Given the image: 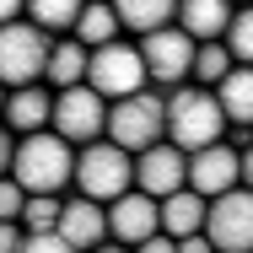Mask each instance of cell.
I'll return each mask as SVG.
<instances>
[{"label":"cell","mask_w":253,"mask_h":253,"mask_svg":"<svg viewBox=\"0 0 253 253\" xmlns=\"http://www.w3.org/2000/svg\"><path fill=\"white\" fill-rule=\"evenodd\" d=\"M178 253H215V243L205 232H194V237H178Z\"/></svg>","instance_id":"f546056e"},{"label":"cell","mask_w":253,"mask_h":253,"mask_svg":"<svg viewBox=\"0 0 253 253\" xmlns=\"http://www.w3.org/2000/svg\"><path fill=\"white\" fill-rule=\"evenodd\" d=\"M113 11H119L124 33H140V38L167 27V22H178V0H113Z\"/></svg>","instance_id":"d6986e66"},{"label":"cell","mask_w":253,"mask_h":253,"mask_svg":"<svg viewBox=\"0 0 253 253\" xmlns=\"http://www.w3.org/2000/svg\"><path fill=\"white\" fill-rule=\"evenodd\" d=\"M49 49H54V38L38 22H27V16L5 22V27H0V81H5V86H33V81H43Z\"/></svg>","instance_id":"5b68a950"},{"label":"cell","mask_w":253,"mask_h":253,"mask_svg":"<svg viewBox=\"0 0 253 253\" xmlns=\"http://www.w3.org/2000/svg\"><path fill=\"white\" fill-rule=\"evenodd\" d=\"M86 65H92V49L70 33V38H54V49H49V65H43V81H49L54 92L59 86H81L86 81Z\"/></svg>","instance_id":"2e32d148"},{"label":"cell","mask_w":253,"mask_h":253,"mask_svg":"<svg viewBox=\"0 0 253 253\" xmlns=\"http://www.w3.org/2000/svg\"><path fill=\"white\" fill-rule=\"evenodd\" d=\"M108 140L124 151H146L156 140H167V92L162 86H140L129 97L108 102Z\"/></svg>","instance_id":"3957f363"},{"label":"cell","mask_w":253,"mask_h":253,"mask_svg":"<svg viewBox=\"0 0 253 253\" xmlns=\"http://www.w3.org/2000/svg\"><path fill=\"white\" fill-rule=\"evenodd\" d=\"M70 146H86V140H102L108 135V97H102L92 81L81 86H59L54 92V124Z\"/></svg>","instance_id":"52a82bcc"},{"label":"cell","mask_w":253,"mask_h":253,"mask_svg":"<svg viewBox=\"0 0 253 253\" xmlns=\"http://www.w3.org/2000/svg\"><path fill=\"white\" fill-rule=\"evenodd\" d=\"M232 5H253V0H232Z\"/></svg>","instance_id":"e575fe53"},{"label":"cell","mask_w":253,"mask_h":253,"mask_svg":"<svg viewBox=\"0 0 253 253\" xmlns=\"http://www.w3.org/2000/svg\"><path fill=\"white\" fill-rule=\"evenodd\" d=\"M194 38L178 27V22H167V27H156V33H146L140 38V59H146V81L151 86H183L189 76H194Z\"/></svg>","instance_id":"8992f818"},{"label":"cell","mask_w":253,"mask_h":253,"mask_svg":"<svg viewBox=\"0 0 253 253\" xmlns=\"http://www.w3.org/2000/svg\"><path fill=\"white\" fill-rule=\"evenodd\" d=\"M16 16H27V0H0V27L16 22Z\"/></svg>","instance_id":"4dcf8cb0"},{"label":"cell","mask_w":253,"mask_h":253,"mask_svg":"<svg viewBox=\"0 0 253 253\" xmlns=\"http://www.w3.org/2000/svg\"><path fill=\"white\" fill-rule=\"evenodd\" d=\"M232 65H237V59H232V49H226L221 38H210V43H200V49H194V81H200V86H215Z\"/></svg>","instance_id":"7402d4cb"},{"label":"cell","mask_w":253,"mask_h":253,"mask_svg":"<svg viewBox=\"0 0 253 253\" xmlns=\"http://www.w3.org/2000/svg\"><path fill=\"white\" fill-rule=\"evenodd\" d=\"M221 135H226V113H221L215 86H172L167 92V140L172 146L200 151V146H215Z\"/></svg>","instance_id":"7a4b0ae2"},{"label":"cell","mask_w":253,"mask_h":253,"mask_svg":"<svg viewBox=\"0 0 253 253\" xmlns=\"http://www.w3.org/2000/svg\"><path fill=\"white\" fill-rule=\"evenodd\" d=\"M135 253H178V237H167V232H156V237H146Z\"/></svg>","instance_id":"f1b7e54d"},{"label":"cell","mask_w":253,"mask_h":253,"mask_svg":"<svg viewBox=\"0 0 253 253\" xmlns=\"http://www.w3.org/2000/svg\"><path fill=\"white\" fill-rule=\"evenodd\" d=\"M65 243H76L81 253H92L108 243V205L102 200H86V194H76V200L59 205V226H54Z\"/></svg>","instance_id":"4fadbf2b"},{"label":"cell","mask_w":253,"mask_h":253,"mask_svg":"<svg viewBox=\"0 0 253 253\" xmlns=\"http://www.w3.org/2000/svg\"><path fill=\"white\" fill-rule=\"evenodd\" d=\"M205 215H210V200L194 194V189H178V194L162 200V232L167 237H194V232H205Z\"/></svg>","instance_id":"e0dca14e"},{"label":"cell","mask_w":253,"mask_h":253,"mask_svg":"<svg viewBox=\"0 0 253 253\" xmlns=\"http://www.w3.org/2000/svg\"><path fill=\"white\" fill-rule=\"evenodd\" d=\"M86 0H27V22H38L43 33H70Z\"/></svg>","instance_id":"44dd1931"},{"label":"cell","mask_w":253,"mask_h":253,"mask_svg":"<svg viewBox=\"0 0 253 253\" xmlns=\"http://www.w3.org/2000/svg\"><path fill=\"white\" fill-rule=\"evenodd\" d=\"M22 253H81V248H76V243H65L59 232H27Z\"/></svg>","instance_id":"484cf974"},{"label":"cell","mask_w":253,"mask_h":253,"mask_svg":"<svg viewBox=\"0 0 253 253\" xmlns=\"http://www.w3.org/2000/svg\"><path fill=\"white\" fill-rule=\"evenodd\" d=\"M92 253H135V248H124V243H113V237H108V243H102V248H92Z\"/></svg>","instance_id":"d6a6232c"},{"label":"cell","mask_w":253,"mask_h":253,"mask_svg":"<svg viewBox=\"0 0 253 253\" xmlns=\"http://www.w3.org/2000/svg\"><path fill=\"white\" fill-rule=\"evenodd\" d=\"M5 97H11V86H5V81H0V113H5Z\"/></svg>","instance_id":"836d02e7"},{"label":"cell","mask_w":253,"mask_h":253,"mask_svg":"<svg viewBox=\"0 0 253 253\" xmlns=\"http://www.w3.org/2000/svg\"><path fill=\"white\" fill-rule=\"evenodd\" d=\"M16 135H33V129H49L54 124V86L49 81H33V86H11L5 113H0Z\"/></svg>","instance_id":"5bb4252c"},{"label":"cell","mask_w":253,"mask_h":253,"mask_svg":"<svg viewBox=\"0 0 253 253\" xmlns=\"http://www.w3.org/2000/svg\"><path fill=\"white\" fill-rule=\"evenodd\" d=\"M237 183H243V156L232 151L226 140L189 151V189H194V194L221 200V194H226V189H237Z\"/></svg>","instance_id":"7c38bea8"},{"label":"cell","mask_w":253,"mask_h":253,"mask_svg":"<svg viewBox=\"0 0 253 253\" xmlns=\"http://www.w3.org/2000/svg\"><path fill=\"white\" fill-rule=\"evenodd\" d=\"M22 205H27V189L5 172L0 178V221H22Z\"/></svg>","instance_id":"d4e9b609"},{"label":"cell","mask_w":253,"mask_h":253,"mask_svg":"<svg viewBox=\"0 0 253 253\" xmlns=\"http://www.w3.org/2000/svg\"><path fill=\"white\" fill-rule=\"evenodd\" d=\"M11 162H16V129H11V124L0 119V178L11 172Z\"/></svg>","instance_id":"83f0119b"},{"label":"cell","mask_w":253,"mask_h":253,"mask_svg":"<svg viewBox=\"0 0 253 253\" xmlns=\"http://www.w3.org/2000/svg\"><path fill=\"white\" fill-rule=\"evenodd\" d=\"M205 237L215 243V253H253V189L237 183L221 200H210Z\"/></svg>","instance_id":"9c48e42d"},{"label":"cell","mask_w":253,"mask_h":253,"mask_svg":"<svg viewBox=\"0 0 253 253\" xmlns=\"http://www.w3.org/2000/svg\"><path fill=\"white\" fill-rule=\"evenodd\" d=\"M237 65H253V5H237L232 11V27H226V38H221Z\"/></svg>","instance_id":"603a6c76"},{"label":"cell","mask_w":253,"mask_h":253,"mask_svg":"<svg viewBox=\"0 0 253 253\" xmlns=\"http://www.w3.org/2000/svg\"><path fill=\"white\" fill-rule=\"evenodd\" d=\"M86 81H92V86H97L108 102L129 97V92H140V86H151V81H146L140 43H124V38L97 43V49H92V65H86Z\"/></svg>","instance_id":"ba28073f"},{"label":"cell","mask_w":253,"mask_h":253,"mask_svg":"<svg viewBox=\"0 0 253 253\" xmlns=\"http://www.w3.org/2000/svg\"><path fill=\"white\" fill-rule=\"evenodd\" d=\"M22 243H27V226L22 221H0V253H22Z\"/></svg>","instance_id":"4316f807"},{"label":"cell","mask_w":253,"mask_h":253,"mask_svg":"<svg viewBox=\"0 0 253 253\" xmlns=\"http://www.w3.org/2000/svg\"><path fill=\"white\" fill-rule=\"evenodd\" d=\"M156 232H162V200L140 194V189H129V194H119V200H108V237H113V243L140 248V243L156 237Z\"/></svg>","instance_id":"8fae6325"},{"label":"cell","mask_w":253,"mask_h":253,"mask_svg":"<svg viewBox=\"0 0 253 253\" xmlns=\"http://www.w3.org/2000/svg\"><path fill=\"white\" fill-rule=\"evenodd\" d=\"M237 156H243V189H253V146H248V151H237Z\"/></svg>","instance_id":"1f68e13d"},{"label":"cell","mask_w":253,"mask_h":253,"mask_svg":"<svg viewBox=\"0 0 253 253\" xmlns=\"http://www.w3.org/2000/svg\"><path fill=\"white\" fill-rule=\"evenodd\" d=\"M129 189H135V151L113 146L108 135L102 140H86L76 151V194L108 205V200H119V194H129Z\"/></svg>","instance_id":"277c9868"},{"label":"cell","mask_w":253,"mask_h":253,"mask_svg":"<svg viewBox=\"0 0 253 253\" xmlns=\"http://www.w3.org/2000/svg\"><path fill=\"white\" fill-rule=\"evenodd\" d=\"M215 97H221L226 124H253V65H232L215 81Z\"/></svg>","instance_id":"ac0fdd59"},{"label":"cell","mask_w":253,"mask_h":253,"mask_svg":"<svg viewBox=\"0 0 253 253\" xmlns=\"http://www.w3.org/2000/svg\"><path fill=\"white\" fill-rule=\"evenodd\" d=\"M135 189L151 194V200H167L178 189H189V151L172 146V140H156L135 156Z\"/></svg>","instance_id":"30bf717a"},{"label":"cell","mask_w":253,"mask_h":253,"mask_svg":"<svg viewBox=\"0 0 253 253\" xmlns=\"http://www.w3.org/2000/svg\"><path fill=\"white\" fill-rule=\"evenodd\" d=\"M11 178H16L27 194H59V189H70V183H76V146H70L59 129L16 135Z\"/></svg>","instance_id":"6da1fadb"},{"label":"cell","mask_w":253,"mask_h":253,"mask_svg":"<svg viewBox=\"0 0 253 253\" xmlns=\"http://www.w3.org/2000/svg\"><path fill=\"white\" fill-rule=\"evenodd\" d=\"M70 33H76V38H81L86 49H97V43H113V38L124 33V22H119V11H113V0H86Z\"/></svg>","instance_id":"ffe728a7"},{"label":"cell","mask_w":253,"mask_h":253,"mask_svg":"<svg viewBox=\"0 0 253 253\" xmlns=\"http://www.w3.org/2000/svg\"><path fill=\"white\" fill-rule=\"evenodd\" d=\"M232 11H237L232 0H178V27L194 43H210V38H226Z\"/></svg>","instance_id":"9a60e30c"},{"label":"cell","mask_w":253,"mask_h":253,"mask_svg":"<svg viewBox=\"0 0 253 253\" xmlns=\"http://www.w3.org/2000/svg\"><path fill=\"white\" fill-rule=\"evenodd\" d=\"M59 194H27V205H22V226L27 232H54L59 226Z\"/></svg>","instance_id":"cb8c5ba5"}]
</instances>
